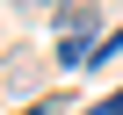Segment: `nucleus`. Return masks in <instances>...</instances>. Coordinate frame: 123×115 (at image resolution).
Segmentation results:
<instances>
[{
	"label": "nucleus",
	"mask_w": 123,
	"mask_h": 115,
	"mask_svg": "<svg viewBox=\"0 0 123 115\" xmlns=\"http://www.w3.org/2000/svg\"><path fill=\"white\" fill-rule=\"evenodd\" d=\"M58 65H94V58H87V36H65V43H58Z\"/></svg>",
	"instance_id": "f03ea898"
},
{
	"label": "nucleus",
	"mask_w": 123,
	"mask_h": 115,
	"mask_svg": "<svg viewBox=\"0 0 123 115\" xmlns=\"http://www.w3.org/2000/svg\"><path fill=\"white\" fill-rule=\"evenodd\" d=\"M101 22V7H94V0H58V29H65V36H87Z\"/></svg>",
	"instance_id": "f257e3e1"
},
{
	"label": "nucleus",
	"mask_w": 123,
	"mask_h": 115,
	"mask_svg": "<svg viewBox=\"0 0 123 115\" xmlns=\"http://www.w3.org/2000/svg\"><path fill=\"white\" fill-rule=\"evenodd\" d=\"M15 7H22V15H29V7H51V0H15Z\"/></svg>",
	"instance_id": "7ed1b4c3"
}]
</instances>
